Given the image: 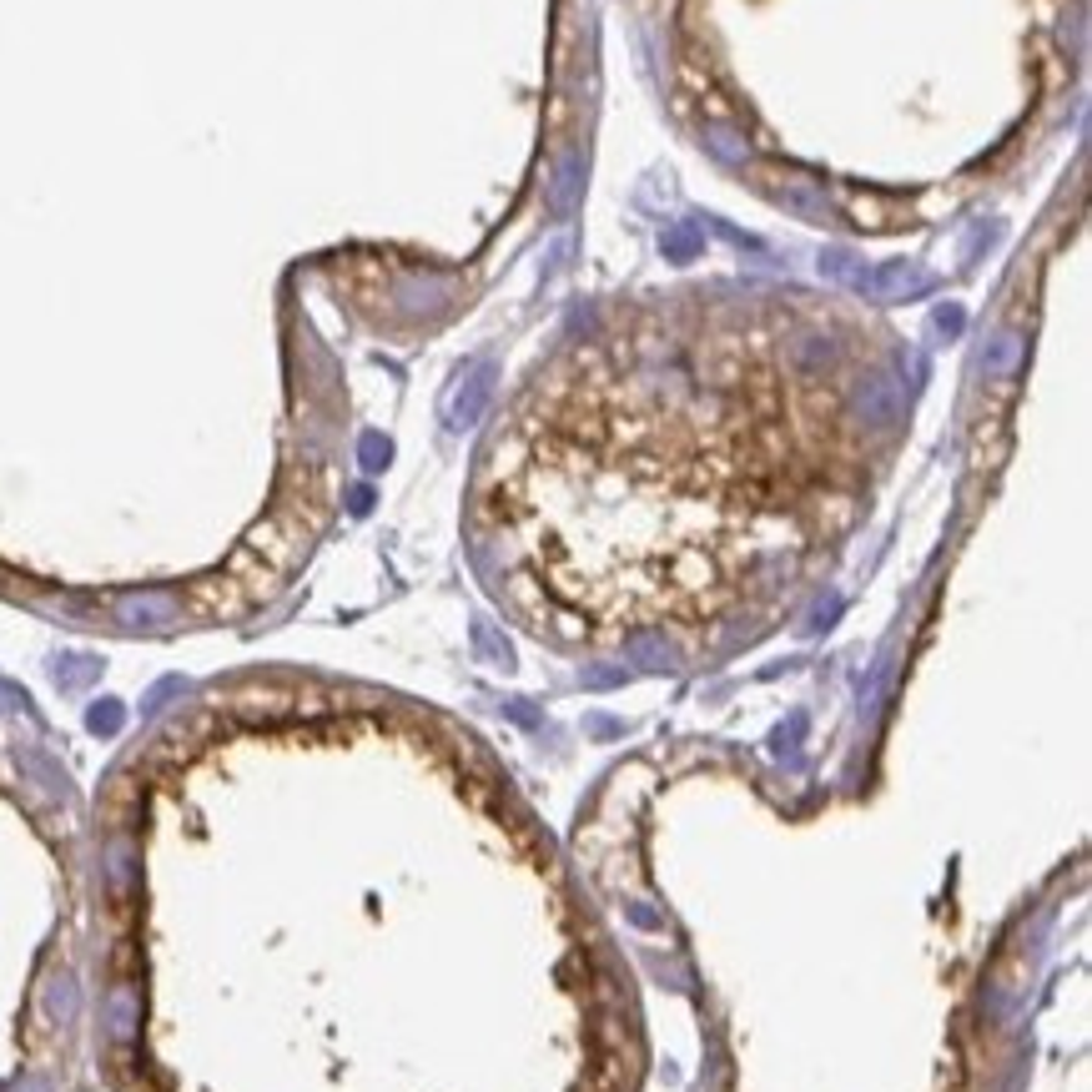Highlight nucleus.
Here are the masks:
<instances>
[{
    "label": "nucleus",
    "mask_w": 1092,
    "mask_h": 1092,
    "mask_svg": "<svg viewBox=\"0 0 1092 1092\" xmlns=\"http://www.w3.org/2000/svg\"><path fill=\"white\" fill-rule=\"evenodd\" d=\"M776 368L741 312L644 317L584 347L499 444L504 529L539 559L584 529L549 584L599 614L710 604L801 494Z\"/></svg>",
    "instance_id": "obj_1"
}]
</instances>
